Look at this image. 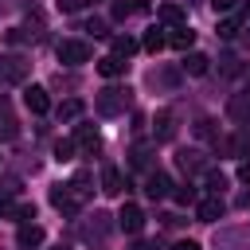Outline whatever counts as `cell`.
I'll use <instances>...</instances> for the list:
<instances>
[{
	"label": "cell",
	"instance_id": "9",
	"mask_svg": "<svg viewBox=\"0 0 250 250\" xmlns=\"http://www.w3.org/2000/svg\"><path fill=\"white\" fill-rule=\"evenodd\" d=\"M125 188H129V180L121 176V168H113V164L102 168V191H105V195H121Z\"/></svg>",
	"mask_w": 250,
	"mask_h": 250
},
{
	"label": "cell",
	"instance_id": "1",
	"mask_svg": "<svg viewBox=\"0 0 250 250\" xmlns=\"http://www.w3.org/2000/svg\"><path fill=\"white\" fill-rule=\"evenodd\" d=\"M86 184H90V176H86V172H82V176H74L70 184H55V188H51V203H55L62 215H78V211H82V203L90 199V188H86Z\"/></svg>",
	"mask_w": 250,
	"mask_h": 250
},
{
	"label": "cell",
	"instance_id": "30",
	"mask_svg": "<svg viewBox=\"0 0 250 250\" xmlns=\"http://www.w3.org/2000/svg\"><path fill=\"white\" fill-rule=\"evenodd\" d=\"M180 164L191 172V168H203V160H199V152H180Z\"/></svg>",
	"mask_w": 250,
	"mask_h": 250
},
{
	"label": "cell",
	"instance_id": "16",
	"mask_svg": "<svg viewBox=\"0 0 250 250\" xmlns=\"http://www.w3.org/2000/svg\"><path fill=\"white\" fill-rule=\"evenodd\" d=\"M125 59H117V55H105V59H98V74L102 78H117V74H125Z\"/></svg>",
	"mask_w": 250,
	"mask_h": 250
},
{
	"label": "cell",
	"instance_id": "29",
	"mask_svg": "<svg viewBox=\"0 0 250 250\" xmlns=\"http://www.w3.org/2000/svg\"><path fill=\"white\" fill-rule=\"evenodd\" d=\"M16 211H20V203H12V195H0V215L4 219H16Z\"/></svg>",
	"mask_w": 250,
	"mask_h": 250
},
{
	"label": "cell",
	"instance_id": "12",
	"mask_svg": "<svg viewBox=\"0 0 250 250\" xmlns=\"http://www.w3.org/2000/svg\"><path fill=\"white\" fill-rule=\"evenodd\" d=\"M23 102H27L31 113H47V109H51V98H47L43 86H27V90H23Z\"/></svg>",
	"mask_w": 250,
	"mask_h": 250
},
{
	"label": "cell",
	"instance_id": "5",
	"mask_svg": "<svg viewBox=\"0 0 250 250\" xmlns=\"http://www.w3.org/2000/svg\"><path fill=\"white\" fill-rule=\"evenodd\" d=\"M223 211H227L223 195H203V199L195 203V215H199V223H215V219H223Z\"/></svg>",
	"mask_w": 250,
	"mask_h": 250
},
{
	"label": "cell",
	"instance_id": "10",
	"mask_svg": "<svg viewBox=\"0 0 250 250\" xmlns=\"http://www.w3.org/2000/svg\"><path fill=\"white\" fill-rule=\"evenodd\" d=\"M16 133H20V121H16L12 105L0 98V141H16Z\"/></svg>",
	"mask_w": 250,
	"mask_h": 250
},
{
	"label": "cell",
	"instance_id": "2",
	"mask_svg": "<svg viewBox=\"0 0 250 250\" xmlns=\"http://www.w3.org/2000/svg\"><path fill=\"white\" fill-rule=\"evenodd\" d=\"M129 102H133L129 86H105V90H98V98H94V105H98L102 117H117V113H125Z\"/></svg>",
	"mask_w": 250,
	"mask_h": 250
},
{
	"label": "cell",
	"instance_id": "34",
	"mask_svg": "<svg viewBox=\"0 0 250 250\" xmlns=\"http://www.w3.org/2000/svg\"><path fill=\"white\" fill-rule=\"evenodd\" d=\"M238 180H242V184H250V164H242V168H238Z\"/></svg>",
	"mask_w": 250,
	"mask_h": 250
},
{
	"label": "cell",
	"instance_id": "35",
	"mask_svg": "<svg viewBox=\"0 0 250 250\" xmlns=\"http://www.w3.org/2000/svg\"><path fill=\"white\" fill-rule=\"evenodd\" d=\"M133 250H156V246H152V242H137Z\"/></svg>",
	"mask_w": 250,
	"mask_h": 250
},
{
	"label": "cell",
	"instance_id": "8",
	"mask_svg": "<svg viewBox=\"0 0 250 250\" xmlns=\"http://www.w3.org/2000/svg\"><path fill=\"white\" fill-rule=\"evenodd\" d=\"M145 195H148V199H168V195H172V180H168L164 172H148V180H145Z\"/></svg>",
	"mask_w": 250,
	"mask_h": 250
},
{
	"label": "cell",
	"instance_id": "28",
	"mask_svg": "<svg viewBox=\"0 0 250 250\" xmlns=\"http://www.w3.org/2000/svg\"><path fill=\"white\" fill-rule=\"evenodd\" d=\"M238 27H242V20H234V16H230V20H223V23H219V35H223V39H234V35H238Z\"/></svg>",
	"mask_w": 250,
	"mask_h": 250
},
{
	"label": "cell",
	"instance_id": "13",
	"mask_svg": "<svg viewBox=\"0 0 250 250\" xmlns=\"http://www.w3.org/2000/svg\"><path fill=\"white\" fill-rule=\"evenodd\" d=\"M16 242H20L23 250L39 246V242H43V227H39V223H20V234H16Z\"/></svg>",
	"mask_w": 250,
	"mask_h": 250
},
{
	"label": "cell",
	"instance_id": "17",
	"mask_svg": "<svg viewBox=\"0 0 250 250\" xmlns=\"http://www.w3.org/2000/svg\"><path fill=\"white\" fill-rule=\"evenodd\" d=\"M74 145H78V148H86V152H94V148L102 145V137H98V129H94V125H78Z\"/></svg>",
	"mask_w": 250,
	"mask_h": 250
},
{
	"label": "cell",
	"instance_id": "27",
	"mask_svg": "<svg viewBox=\"0 0 250 250\" xmlns=\"http://www.w3.org/2000/svg\"><path fill=\"white\" fill-rule=\"evenodd\" d=\"M223 188H227V176L223 172H207V191L211 195H223Z\"/></svg>",
	"mask_w": 250,
	"mask_h": 250
},
{
	"label": "cell",
	"instance_id": "31",
	"mask_svg": "<svg viewBox=\"0 0 250 250\" xmlns=\"http://www.w3.org/2000/svg\"><path fill=\"white\" fill-rule=\"evenodd\" d=\"M86 31H94V35H105V23H102V20H86Z\"/></svg>",
	"mask_w": 250,
	"mask_h": 250
},
{
	"label": "cell",
	"instance_id": "26",
	"mask_svg": "<svg viewBox=\"0 0 250 250\" xmlns=\"http://www.w3.org/2000/svg\"><path fill=\"white\" fill-rule=\"evenodd\" d=\"M145 4H129V0H117L113 4V20H125V16H133V12H141Z\"/></svg>",
	"mask_w": 250,
	"mask_h": 250
},
{
	"label": "cell",
	"instance_id": "20",
	"mask_svg": "<svg viewBox=\"0 0 250 250\" xmlns=\"http://www.w3.org/2000/svg\"><path fill=\"white\" fill-rule=\"evenodd\" d=\"M164 43H168V35H164L160 27H148V35H145V51H152V55H156Z\"/></svg>",
	"mask_w": 250,
	"mask_h": 250
},
{
	"label": "cell",
	"instance_id": "14",
	"mask_svg": "<svg viewBox=\"0 0 250 250\" xmlns=\"http://www.w3.org/2000/svg\"><path fill=\"white\" fill-rule=\"evenodd\" d=\"M168 43H172L176 51H191V43H195V31H191L188 23H180V27H172V35H168Z\"/></svg>",
	"mask_w": 250,
	"mask_h": 250
},
{
	"label": "cell",
	"instance_id": "23",
	"mask_svg": "<svg viewBox=\"0 0 250 250\" xmlns=\"http://www.w3.org/2000/svg\"><path fill=\"white\" fill-rule=\"evenodd\" d=\"M74 148H78L74 141H59V145H55V160H59V164H66V160H74Z\"/></svg>",
	"mask_w": 250,
	"mask_h": 250
},
{
	"label": "cell",
	"instance_id": "24",
	"mask_svg": "<svg viewBox=\"0 0 250 250\" xmlns=\"http://www.w3.org/2000/svg\"><path fill=\"white\" fill-rule=\"evenodd\" d=\"M148 152H152L148 145H137V148L129 152V164H133V168H148Z\"/></svg>",
	"mask_w": 250,
	"mask_h": 250
},
{
	"label": "cell",
	"instance_id": "36",
	"mask_svg": "<svg viewBox=\"0 0 250 250\" xmlns=\"http://www.w3.org/2000/svg\"><path fill=\"white\" fill-rule=\"evenodd\" d=\"M55 250H70V246H55Z\"/></svg>",
	"mask_w": 250,
	"mask_h": 250
},
{
	"label": "cell",
	"instance_id": "22",
	"mask_svg": "<svg viewBox=\"0 0 250 250\" xmlns=\"http://www.w3.org/2000/svg\"><path fill=\"white\" fill-rule=\"evenodd\" d=\"M168 137H172V113L160 109L156 113V141H168Z\"/></svg>",
	"mask_w": 250,
	"mask_h": 250
},
{
	"label": "cell",
	"instance_id": "4",
	"mask_svg": "<svg viewBox=\"0 0 250 250\" xmlns=\"http://www.w3.org/2000/svg\"><path fill=\"white\" fill-rule=\"evenodd\" d=\"M227 113H230V121H238V125H250V86H246V90H238V94H230V102H227Z\"/></svg>",
	"mask_w": 250,
	"mask_h": 250
},
{
	"label": "cell",
	"instance_id": "32",
	"mask_svg": "<svg viewBox=\"0 0 250 250\" xmlns=\"http://www.w3.org/2000/svg\"><path fill=\"white\" fill-rule=\"evenodd\" d=\"M211 8H215V12H230V8H234V0H211Z\"/></svg>",
	"mask_w": 250,
	"mask_h": 250
},
{
	"label": "cell",
	"instance_id": "15",
	"mask_svg": "<svg viewBox=\"0 0 250 250\" xmlns=\"http://www.w3.org/2000/svg\"><path fill=\"white\" fill-rule=\"evenodd\" d=\"M207 66H211V59L199 55V51H188V55H184V74H195V78H199V74H207Z\"/></svg>",
	"mask_w": 250,
	"mask_h": 250
},
{
	"label": "cell",
	"instance_id": "25",
	"mask_svg": "<svg viewBox=\"0 0 250 250\" xmlns=\"http://www.w3.org/2000/svg\"><path fill=\"white\" fill-rule=\"evenodd\" d=\"M172 195H176V203H184V207H188V203H195V199H199V191H195V188H191V184H180V188H176V191H172Z\"/></svg>",
	"mask_w": 250,
	"mask_h": 250
},
{
	"label": "cell",
	"instance_id": "3",
	"mask_svg": "<svg viewBox=\"0 0 250 250\" xmlns=\"http://www.w3.org/2000/svg\"><path fill=\"white\" fill-rule=\"evenodd\" d=\"M55 55H59V62H66V66H82V62H90V43H82V39H62L59 47H55Z\"/></svg>",
	"mask_w": 250,
	"mask_h": 250
},
{
	"label": "cell",
	"instance_id": "33",
	"mask_svg": "<svg viewBox=\"0 0 250 250\" xmlns=\"http://www.w3.org/2000/svg\"><path fill=\"white\" fill-rule=\"evenodd\" d=\"M172 250H199V242H191V238H184V242H176Z\"/></svg>",
	"mask_w": 250,
	"mask_h": 250
},
{
	"label": "cell",
	"instance_id": "18",
	"mask_svg": "<svg viewBox=\"0 0 250 250\" xmlns=\"http://www.w3.org/2000/svg\"><path fill=\"white\" fill-rule=\"evenodd\" d=\"M82 109H86V105H82L78 98H66L55 113H59V121H78V117H82Z\"/></svg>",
	"mask_w": 250,
	"mask_h": 250
},
{
	"label": "cell",
	"instance_id": "7",
	"mask_svg": "<svg viewBox=\"0 0 250 250\" xmlns=\"http://www.w3.org/2000/svg\"><path fill=\"white\" fill-rule=\"evenodd\" d=\"M27 78V62L16 55H0V82H23Z\"/></svg>",
	"mask_w": 250,
	"mask_h": 250
},
{
	"label": "cell",
	"instance_id": "19",
	"mask_svg": "<svg viewBox=\"0 0 250 250\" xmlns=\"http://www.w3.org/2000/svg\"><path fill=\"white\" fill-rule=\"evenodd\" d=\"M227 152H230V156H250V137H246V133H234V137L227 141Z\"/></svg>",
	"mask_w": 250,
	"mask_h": 250
},
{
	"label": "cell",
	"instance_id": "21",
	"mask_svg": "<svg viewBox=\"0 0 250 250\" xmlns=\"http://www.w3.org/2000/svg\"><path fill=\"white\" fill-rule=\"evenodd\" d=\"M133 51H137V43H133L129 35H113V55H117V59H129Z\"/></svg>",
	"mask_w": 250,
	"mask_h": 250
},
{
	"label": "cell",
	"instance_id": "11",
	"mask_svg": "<svg viewBox=\"0 0 250 250\" xmlns=\"http://www.w3.org/2000/svg\"><path fill=\"white\" fill-rule=\"evenodd\" d=\"M160 23H168V27H180V23H188V12H184V4H176V0H168V4H160Z\"/></svg>",
	"mask_w": 250,
	"mask_h": 250
},
{
	"label": "cell",
	"instance_id": "6",
	"mask_svg": "<svg viewBox=\"0 0 250 250\" xmlns=\"http://www.w3.org/2000/svg\"><path fill=\"white\" fill-rule=\"evenodd\" d=\"M117 227H121L125 234H137V230L145 227V211H141L137 203H125V207L117 211Z\"/></svg>",
	"mask_w": 250,
	"mask_h": 250
}]
</instances>
